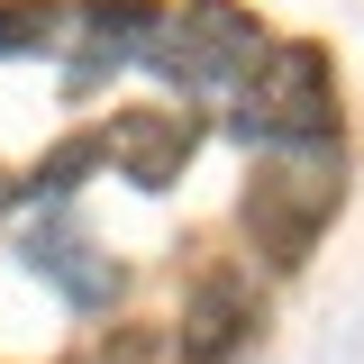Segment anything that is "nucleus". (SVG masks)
Returning <instances> with one entry per match:
<instances>
[{"instance_id": "nucleus-8", "label": "nucleus", "mask_w": 364, "mask_h": 364, "mask_svg": "<svg viewBox=\"0 0 364 364\" xmlns=\"http://www.w3.org/2000/svg\"><path fill=\"white\" fill-rule=\"evenodd\" d=\"M91 364H182V346H173V328H119V337H100Z\"/></svg>"}, {"instance_id": "nucleus-1", "label": "nucleus", "mask_w": 364, "mask_h": 364, "mask_svg": "<svg viewBox=\"0 0 364 364\" xmlns=\"http://www.w3.org/2000/svg\"><path fill=\"white\" fill-rule=\"evenodd\" d=\"M237 136L255 146H328L337 136V73L318 46H264L237 82Z\"/></svg>"}, {"instance_id": "nucleus-3", "label": "nucleus", "mask_w": 364, "mask_h": 364, "mask_svg": "<svg viewBox=\"0 0 364 364\" xmlns=\"http://www.w3.org/2000/svg\"><path fill=\"white\" fill-rule=\"evenodd\" d=\"M146 55H155L182 91H237V82H246V64L264 55V28H255L237 0H182L173 18L155 28Z\"/></svg>"}, {"instance_id": "nucleus-6", "label": "nucleus", "mask_w": 364, "mask_h": 364, "mask_svg": "<svg viewBox=\"0 0 364 364\" xmlns=\"http://www.w3.org/2000/svg\"><path fill=\"white\" fill-rule=\"evenodd\" d=\"M246 328H255V291H246L237 273H200L191 301H182L173 346H182V364H228L246 346Z\"/></svg>"}, {"instance_id": "nucleus-4", "label": "nucleus", "mask_w": 364, "mask_h": 364, "mask_svg": "<svg viewBox=\"0 0 364 364\" xmlns=\"http://www.w3.org/2000/svg\"><path fill=\"white\" fill-rule=\"evenodd\" d=\"M191 136H200V128H191L182 109H119L91 146H100V164H119L136 191H164V182L191 164Z\"/></svg>"}, {"instance_id": "nucleus-7", "label": "nucleus", "mask_w": 364, "mask_h": 364, "mask_svg": "<svg viewBox=\"0 0 364 364\" xmlns=\"http://www.w3.org/2000/svg\"><path fill=\"white\" fill-rule=\"evenodd\" d=\"M73 28V9H55V0H0V55H46V46H64Z\"/></svg>"}, {"instance_id": "nucleus-2", "label": "nucleus", "mask_w": 364, "mask_h": 364, "mask_svg": "<svg viewBox=\"0 0 364 364\" xmlns=\"http://www.w3.org/2000/svg\"><path fill=\"white\" fill-rule=\"evenodd\" d=\"M328 210H337V146L328 155L318 146H282V164L255 173V191H246V237L273 264H301L310 237L328 228Z\"/></svg>"}, {"instance_id": "nucleus-5", "label": "nucleus", "mask_w": 364, "mask_h": 364, "mask_svg": "<svg viewBox=\"0 0 364 364\" xmlns=\"http://www.w3.org/2000/svg\"><path fill=\"white\" fill-rule=\"evenodd\" d=\"M28 264H37L73 310H109V291H119V264L73 228V210H46V219L28 228Z\"/></svg>"}]
</instances>
